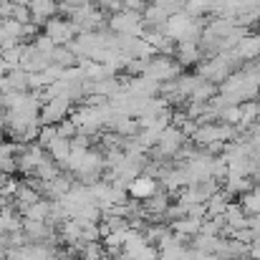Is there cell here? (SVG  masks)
Wrapping results in <instances>:
<instances>
[{
    "label": "cell",
    "mask_w": 260,
    "mask_h": 260,
    "mask_svg": "<svg viewBox=\"0 0 260 260\" xmlns=\"http://www.w3.org/2000/svg\"><path fill=\"white\" fill-rule=\"evenodd\" d=\"M38 200H43V194H41L38 189H33V187L23 179V182H20V187H18V192H15V197H13V205H15L18 210H25V207L36 205Z\"/></svg>",
    "instance_id": "6"
},
{
    "label": "cell",
    "mask_w": 260,
    "mask_h": 260,
    "mask_svg": "<svg viewBox=\"0 0 260 260\" xmlns=\"http://www.w3.org/2000/svg\"><path fill=\"white\" fill-rule=\"evenodd\" d=\"M126 192H129V197H132L134 202H147V200H152V197L159 192V182H157L154 177L142 172L137 179H132V184L126 187Z\"/></svg>",
    "instance_id": "3"
},
{
    "label": "cell",
    "mask_w": 260,
    "mask_h": 260,
    "mask_svg": "<svg viewBox=\"0 0 260 260\" xmlns=\"http://www.w3.org/2000/svg\"><path fill=\"white\" fill-rule=\"evenodd\" d=\"M43 33L56 43V46H69V43H74L76 41V28H74V23L69 20V18H63V15H56V18H51L46 25H43Z\"/></svg>",
    "instance_id": "2"
},
{
    "label": "cell",
    "mask_w": 260,
    "mask_h": 260,
    "mask_svg": "<svg viewBox=\"0 0 260 260\" xmlns=\"http://www.w3.org/2000/svg\"><path fill=\"white\" fill-rule=\"evenodd\" d=\"M56 129H58V137H61V139H74V137L79 134V126H76L71 119H66V121L56 124Z\"/></svg>",
    "instance_id": "14"
},
{
    "label": "cell",
    "mask_w": 260,
    "mask_h": 260,
    "mask_svg": "<svg viewBox=\"0 0 260 260\" xmlns=\"http://www.w3.org/2000/svg\"><path fill=\"white\" fill-rule=\"evenodd\" d=\"M48 152V157L63 170L66 167V162H69V157H71V152H74V144H71V139H56V142H51V147L46 149Z\"/></svg>",
    "instance_id": "5"
},
{
    "label": "cell",
    "mask_w": 260,
    "mask_h": 260,
    "mask_svg": "<svg viewBox=\"0 0 260 260\" xmlns=\"http://www.w3.org/2000/svg\"><path fill=\"white\" fill-rule=\"evenodd\" d=\"M93 5H96L99 10L109 13V15H114V13L124 10V0H93Z\"/></svg>",
    "instance_id": "13"
},
{
    "label": "cell",
    "mask_w": 260,
    "mask_h": 260,
    "mask_svg": "<svg viewBox=\"0 0 260 260\" xmlns=\"http://www.w3.org/2000/svg\"><path fill=\"white\" fill-rule=\"evenodd\" d=\"M56 139H58V129H56V126H41L38 144H41L43 149H48V147H51V142H56Z\"/></svg>",
    "instance_id": "11"
},
{
    "label": "cell",
    "mask_w": 260,
    "mask_h": 260,
    "mask_svg": "<svg viewBox=\"0 0 260 260\" xmlns=\"http://www.w3.org/2000/svg\"><path fill=\"white\" fill-rule=\"evenodd\" d=\"M8 3H10V0H0V8H3V5H8Z\"/></svg>",
    "instance_id": "16"
},
{
    "label": "cell",
    "mask_w": 260,
    "mask_h": 260,
    "mask_svg": "<svg viewBox=\"0 0 260 260\" xmlns=\"http://www.w3.org/2000/svg\"><path fill=\"white\" fill-rule=\"evenodd\" d=\"M74 111V101L69 96H58V99H51L41 106V124L43 126H56L61 121H66Z\"/></svg>",
    "instance_id": "1"
},
{
    "label": "cell",
    "mask_w": 260,
    "mask_h": 260,
    "mask_svg": "<svg viewBox=\"0 0 260 260\" xmlns=\"http://www.w3.org/2000/svg\"><path fill=\"white\" fill-rule=\"evenodd\" d=\"M15 3H20V5H30L33 0H15Z\"/></svg>",
    "instance_id": "15"
},
{
    "label": "cell",
    "mask_w": 260,
    "mask_h": 260,
    "mask_svg": "<svg viewBox=\"0 0 260 260\" xmlns=\"http://www.w3.org/2000/svg\"><path fill=\"white\" fill-rule=\"evenodd\" d=\"M200 58H202V48H200L197 41L177 43V48H174V61H177L179 66H194Z\"/></svg>",
    "instance_id": "4"
},
{
    "label": "cell",
    "mask_w": 260,
    "mask_h": 260,
    "mask_svg": "<svg viewBox=\"0 0 260 260\" xmlns=\"http://www.w3.org/2000/svg\"><path fill=\"white\" fill-rule=\"evenodd\" d=\"M10 91H15V93L30 91V86H28V74L23 69L8 71V76H5V93H10Z\"/></svg>",
    "instance_id": "7"
},
{
    "label": "cell",
    "mask_w": 260,
    "mask_h": 260,
    "mask_svg": "<svg viewBox=\"0 0 260 260\" xmlns=\"http://www.w3.org/2000/svg\"><path fill=\"white\" fill-rule=\"evenodd\" d=\"M18 187H20V182H18L15 177H8V179L3 182V187H0V197H5L8 202H13V197H15Z\"/></svg>",
    "instance_id": "12"
},
{
    "label": "cell",
    "mask_w": 260,
    "mask_h": 260,
    "mask_svg": "<svg viewBox=\"0 0 260 260\" xmlns=\"http://www.w3.org/2000/svg\"><path fill=\"white\" fill-rule=\"evenodd\" d=\"M51 63L53 66H61V69H71V66H79V56L69 48V46H58L51 56Z\"/></svg>",
    "instance_id": "8"
},
{
    "label": "cell",
    "mask_w": 260,
    "mask_h": 260,
    "mask_svg": "<svg viewBox=\"0 0 260 260\" xmlns=\"http://www.w3.org/2000/svg\"><path fill=\"white\" fill-rule=\"evenodd\" d=\"M15 23H20V25H28V23H33V13H30V5H20V3H15L13 5V15H10Z\"/></svg>",
    "instance_id": "10"
},
{
    "label": "cell",
    "mask_w": 260,
    "mask_h": 260,
    "mask_svg": "<svg viewBox=\"0 0 260 260\" xmlns=\"http://www.w3.org/2000/svg\"><path fill=\"white\" fill-rule=\"evenodd\" d=\"M109 255L106 253V248H104V243L99 240V243H86L81 250H79V258L81 260H104Z\"/></svg>",
    "instance_id": "9"
}]
</instances>
